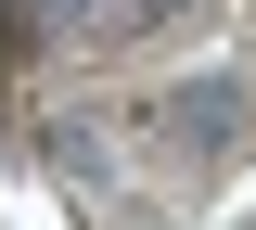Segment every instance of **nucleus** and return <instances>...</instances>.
<instances>
[{"label": "nucleus", "instance_id": "obj_1", "mask_svg": "<svg viewBox=\"0 0 256 230\" xmlns=\"http://www.w3.org/2000/svg\"><path fill=\"white\" fill-rule=\"evenodd\" d=\"M180 141H192V154H218V141H230V90H205V102H180Z\"/></svg>", "mask_w": 256, "mask_h": 230}, {"label": "nucleus", "instance_id": "obj_2", "mask_svg": "<svg viewBox=\"0 0 256 230\" xmlns=\"http://www.w3.org/2000/svg\"><path fill=\"white\" fill-rule=\"evenodd\" d=\"M77 13H102V26H154V13H192V0H77Z\"/></svg>", "mask_w": 256, "mask_h": 230}]
</instances>
